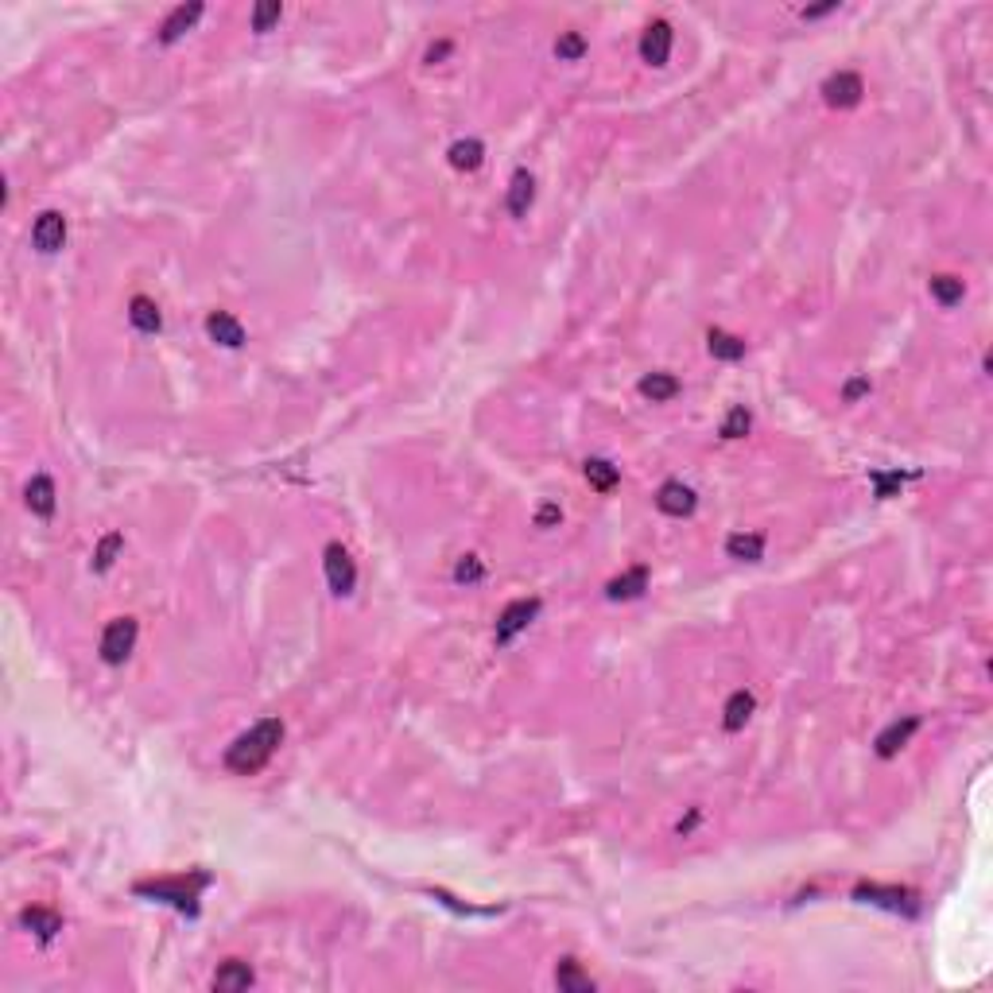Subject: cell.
Instances as JSON below:
<instances>
[{"label":"cell","mask_w":993,"mask_h":993,"mask_svg":"<svg viewBox=\"0 0 993 993\" xmlns=\"http://www.w3.org/2000/svg\"><path fill=\"white\" fill-rule=\"evenodd\" d=\"M279 741H284V722H279V718L256 722L249 733H241V738L226 749V768H229V773H237V776L261 773V768L272 761V753L279 749Z\"/></svg>","instance_id":"obj_1"},{"label":"cell","mask_w":993,"mask_h":993,"mask_svg":"<svg viewBox=\"0 0 993 993\" xmlns=\"http://www.w3.org/2000/svg\"><path fill=\"white\" fill-rule=\"evenodd\" d=\"M136 633H140V625L133 621V617H113L101 633V660L105 663H124L136 648Z\"/></svg>","instance_id":"obj_2"},{"label":"cell","mask_w":993,"mask_h":993,"mask_svg":"<svg viewBox=\"0 0 993 993\" xmlns=\"http://www.w3.org/2000/svg\"><path fill=\"white\" fill-rule=\"evenodd\" d=\"M861 93H866V81H861V74H854V70H838V74L823 81V101L831 105V109H854L861 101Z\"/></svg>","instance_id":"obj_3"},{"label":"cell","mask_w":993,"mask_h":993,"mask_svg":"<svg viewBox=\"0 0 993 993\" xmlns=\"http://www.w3.org/2000/svg\"><path fill=\"white\" fill-rule=\"evenodd\" d=\"M540 613V598H520V602H509L505 605V613L497 617V629H493V637H497V645H509L512 637L517 633H524V629L532 625V617Z\"/></svg>","instance_id":"obj_4"},{"label":"cell","mask_w":993,"mask_h":993,"mask_svg":"<svg viewBox=\"0 0 993 993\" xmlns=\"http://www.w3.org/2000/svg\"><path fill=\"white\" fill-rule=\"evenodd\" d=\"M326 582H330V590L338 594V598H346V594H354V582H357V567L354 559H349V552L342 544H330L326 547Z\"/></svg>","instance_id":"obj_5"},{"label":"cell","mask_w":993,"mask_h":993,"mask_svg":"<svg viewBox=\"0 0 993 993\" xmlns=\"http://www.w3.org/2000/svg\"><path fill=\"white\" fill-rule=\"evenodd\" d=\"M206 885V877H198L194 885H186V877L179 881H156V885H136V893H148V896H159V901H171L175 908H183V912H194V896L198 889Z\"/></svg>","instance_id":"obj_6"},{"label":"cell","mask_w":993,"mask_h":993,"mask_svg":"<svg viewBox=\"0 0 993 993\" xmlns=\"http://www.w3.org/2000/svg\"><path fill=\"white\" fill-rule=\"evenodd\" d=\"M63 241H66V218L58 214V210H43L31 226V244L39 253H58Z\"/></svg>","instance_id":"obj_7"},{"label":"cell","mask_w":993,"mask_h":993,"mask_svg":"<svg viewBox=\"0 0 993 993\" xmlns=\"http://www.w3.org/2000/svg\"><path fill=\"white\" fill-rule=\"evenodd\" d=\"M672 55V23L668 20H652L645 35H640V58L648 66H663Z\"/></svg>","instance_id":"obj_8"},{"label":"cell","mask_w":993,"mask_h":993,"mask_svg":"<svg viewBox=\"0 0 993 993\" xmlns=\"http://www.w3.org/2000/svg\"><path fill=\"white\" fill-rule=\"evenodd\" d=\"M698 505L695 489L683 485V482H663L660 493H656V509L663 512V517H691Z\"/></svg>","instance_id":"obj_9"},{"label":"cell","mask_w":993,"mask_h":993,"mask_svg":"<svg viewBox=\"0 0 993 993\" xmlns=\"http://www.w3.org/2000/svg\"><path fill=\"white\" fill-rule=\"evenodd\" d=\"M206 334H210V342H218V346H226V349H241L244 346V326L233 319L229 311H210L206 314Z\"/></svg>","instance_id":"obj_10"},{"label":"cell","mask_w":993,"mask_h":993,"mask_svg":"<svg viewBox=\"0 0 993 993\" xmlns=\"http://www.w3.org/2000/svg\"><path fill=\"white\" fill-rule=\"evenodd\" d=\"M535 202V179L532 171H517L509 183V214L512 218H528V210Z\"/></svg>","instance_id":"obj_11"},{"label":"cell","mask_w":993,"mask_h":993,"mask_svg":"<svg viewBox=\"0 0 993 993\" xmlns=\"http://www.w3.org/2000/svg\"><path fill=\"white\" fill-rule=\"evenodd\" d=\"M916 730H920V718H901V722H893L889 730H881L877 733V757H896Z\"/></svg>","instance_id":"obj_12"},{"label":"cell","mask_w":993,"mask_h":993,"mask_svg":"<svg viewBox=\"0 0 993 993\" xmlns=\"http://www.w3.org/2000/svg\"><path fill=\"white\" fill-rule=\"evenodd\" d=\"M23 501H28V509L35 512V517H51L55 512V482L47 474L31 477L28 489H23Z\"/></svg>","instance_id":"obj_13"},{"label":"cell","mask_w":993,"mask_h":993,"mask_svg":"<svg viewBox=\"0 0 993 993\" xmlns=\"http://www.w3.org/2000/svg\"><path fill=\"white\" fill-rule=\"evenodd\" d=\"M648 590V567H633L625 570L621 578H613L610 586H605V594H610L613 602H629V598H640V594Z\"/></svg>","instance_id":"obj_14"},{"label":"cell","mask_w":993,"mask_h":993,"mask_svg":"<svg viewBox=\"0 0 993 993\" xmlns=\"http://www.w3.org/2000/svg\"><path fill=\"white\" fill-rule=\"evenodd\" d=\"M198 16H202V4H179L167 20H163V28H159V43H175L183 31H191V28H194Z\"/></svg>","instance_id":"obj_15"},{"label":"cell","mask_w":993,"mask_h":993,"mask_svg":"<svg viewBox=\"0 0 993 993\" xmlns=\"http://www.w3.org/2000/svg\"><path fill=\"white\" fill-rule=\"evenodd\" d=\"M726 555L741 559V563H757L765 555V535L761 532H733L726 540Z\"/></svg>","instance_id":"obj_16"},{"label":"cell","mask_w":993,"mask_h":993,"mask_svg":"<svg viewBox=\"0 0 993 993\" xmlns=\"http://www.w3.org/2000/svg\"><path fill=\"white\" fill-rule=\"evenodd\" d=\"M20 924L28 928V931H35V936H39L43 943H51L58 931H63V920H58L55 912H47V908H23V912H20Z\"/></svg>","instance_id":"obj_17"},{"label":"cell","mask_w":993,"mask_h":993,"mask_svg":"<svg viewBox=\"0 0 993 993\" xmlns=\"http://www.w3.org/2000/svg\"><path fill=\"white\" fill-rule=\"evenodd\" d=\"M753 706H757V698H753L749 691H733V695L726 698V710H722V715H726V718H722V726H726L730 733H738L745 722L753 718Z\"/></svg>","instance_id":"obj_18"},{"label":"cell","mask_w":993,"mask_h":993,"mask_svg":"<svg viewBox=\"0 0 993 993\" xmlns=\"http://www.w3.org/2000/svg\"><path fill=\"white\" fill-rule=\"evenodd\" d=\"M249 986H253V966L241 963V959H229V963L214 974V989L237 993V989H249Z\"/></svg>","instance_id":"obj_19"},{"label":"cell","mask_w":993,"mask_h":993,"mask_svg":"<svg viewBox=\"0 0 993 993\" xmlns=\"http://www.w3.org/2000/svg\"><path fill=\"white\" fill-rule=\"evenodd\" d=\"M128 319H133V326H136L140 334H156L159 326H163V314H159V307L148 295H136L133 303H128Z\"/></svg>","instance_id":"obj_20"},{"label":"cell","mask_w":993,"mask_h":993,"mask_svg":"<svg viewBox=\"0 0 993 993\" xmlns=\"http://www.w3.org/2000/svg\"><path fill=\"white\" fill-rule=\"evenodd\" d=\"M706 349L715 354L718 361H741L745 357V338L730 334V330H710L706 334Z\"/></svg>","instance_id":"obj_21"},{"label":"cell","mask_w":993,"mask_h":993,"mask_svg":"<svg viewBox=\"0 0 993 993\" xmlns=\"http://www.w3.org/2000/svg\"><path fill=\"white\" fill-rule=\"evenodd\" d=\"M640 396L652 404H663V400H672V396H680V381H675L672 372H648V377L640 381Z\"/></svg>","instance_id":"obj_22"},{"label":"cell","mask_w":993,"mask_h":993,"mask_svg":"<svg viewBox=\"0 0 993 993\" xmlns=\"http://www.w3.org/2000/svg\"><path fill=\"white\" fill-rule=\"evenodd\" d=\"M482 159H485L482 140H454V144H450V167L477 171V167H482Z\"/></svg>","instance_id":"obj_23"},{"label":"cell","mask_w":993,"mask_h":993,"mask_svg":"<svg viewBox=\"0 0 993 993\" xmlns=\"http://www.w3.org/2000/svg\"><path fill=\"white\" fill-rule=\"evenodd\" d=\"M555 986L567 989V993H590L594 989L590 974H582V966L575 959H563V963L555 966Z\"/></svg>","instance_id":"obj_24"},{"label":"cell","mask_w":993,"mask_h":993,"mask_svg":"<svg viewBox=\"0 0 993 993\" xmlns=\"http://www.w3.org/2000/svg\"><path fill=\"white\" fill-rule=\"evenodd\" d=\"M582 474H586V482L598 489V493H610V489L617 485V466L605 462V458H586V466H582Z\"/></svg>","instance_id":"obj_25"},{"label":"cell","mask_w":993,"mask_h":993,"mask_svg":"<svg viewBox=\"0 0 993 993\" xmlns=\"http://www.w3.org/2000/svg\"><path fill=\"white\" fill-rule=\"evenodd\" d=\"M931 295H936L943 307H954V303H963V295H966V284L959 276H931Z\"/></svg>","instance_id":"obj_26"},{"label":"cell","mask_w":993,"mask_h":993,"mask_svg":"<svg viewBox=\"0 0 993 993\" xmlns=\"http://www.w3.org/2000/svg\"><path fill=\"white\" fill-rule=\"evenodd\" d=\"M555 55H559V63H578V58L586 55V35L582 31H559Z\"/></svg>","instance_id":"obj_27"},{"label":"cell","mask_w":993,"mask_h":993,"mask_svg":"<svg viewBox=\"0 0 993 993\" xmlns=\"http://www.w3.org/2000/svg\"><path fill=\"white\" fill-rule=\"evenodd\" d=\"M121 552H124V535H121V532H109V535H105V540L98 544V552H93V570H109Z\"/></svg>","instance_id":"obj_28"},{"label":"cell","mask_w":993,"mask_h":993,"mask_svg":"<svg viewBox=\"0 0 993 993\" xmlns=\"http://www.w3.org/2000/svg\"><path fill=\"white\" fill-rule=\"evenodd\" d=\"M749 427H753L749 407L738 404V407H730V415H726V419H722V439H741Z\"/></svg>","instance_id":"obj_29"},{"label":"cell","mask_w":993,"mask_h":993,"mask_svg":"<svg viewBox=\"0 0 993 993\" xmlns=\"http://www.w3.org/2000/svg\"><path fill=\"white\" fill-rule=\"evenodd\" d=\"M485 578V563L477 555H462L458 563H454V582H462V586H474V582Z\"/></svg>","instance_id":"obj_30"},{"label":"cell","mask_w":993,"mask_h":993,"mask_svg":"<svg viewBox=\"0 0 993 993\" xmlns=\"http://www.w3.org/2000/svg\"><path fill=\"white\" fill-rule=\"evenodd\" d=\"M854 896H861V901H873V904H885V908H901V901H904L908 893H901V889H877V885H861Z\"/></svg>","instance_id":"obj_31"},{"label":"cell","mask_w":993,"mask_h":993,"mask_svg":"<svg viewBox=\"0 0 993 993\" xmlns=\"http://www.w3.org/2000/svg\"><path fill=\"white\" fill-rule=\"evenodd\" d=\"M279 16H284V4H279V0H264V4H256L253 8V31H268Z\"/></svg>","instance_id":"obj_32"},{"label":"cell","mask_w":993,"mask_h":993,"mask_svg":"<svg viewBox=\"0 0 993 993\" xmlns=\"http://www.w3.org/2000/svg\"><path fill=\"white\" fill-rule=\"evenodd\" d=\"M559 520H563V512H559V505H552V501L535 512V528H552V524H559Z\"/></svg>","instance_id":"obj_33"},{"label":"cell","mask_w":993,"mask_h":993,"mask_svg":"<svg viewBox=\"0 0 993 993\" xmlns=\"http://www.w3.org/2000/svg\"><path fill=\"white\" fill-rule=\"evenodd\" d=\"M866 392H869V377H854V381H850V384H846V392H843V396H846V400H850V404H854V400H858V396H866Z\"/></svg>","instance_id":"obj_34"},{"label":"cell","mask_w":993,"mask_h":993,"mask_svg":"<svg viewBox=\"0 0 993 993\" xmlns=\"http://www.w3.org/2000/svg\"><path fill=\"white\" fill-rule=\"evenodd\" d=\"M838 8V0H831V4H819V8H803V20H819V16H826V12H835Z\"/></svg>","instance_id":"obj_35"},{"label":"cell","mask_w":993,"mask_h":993,"mask_svg":"<svg viewBox=\"0 0 993 993\" xmlns=\"http://www.w3.org/2000/svg\"><path fill=\"white\" fill-rule=\"evenodd\" d=\"M447 51H450V43H435V47L427 51V63H439V58L447 55Z\"/></svg>","instance_id":"obj_36"}]
</instances>
